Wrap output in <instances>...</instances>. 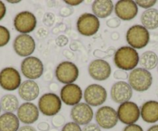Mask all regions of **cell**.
<instances>
[{
  "label": "cell",
  "mask_w": 158,
  "mask_h": 131,
  "mask_svg": "<svg viewBox=\"0 0 158 131\" xmlns=\"http://www.w3.org/2000/svg\"><path fill=\"white\" fill-rule=\"evenodd\" d=\"M123 131H143V129L139 125L134 123V124L127 125L123 129Z\"/></svg>",
  "instance_id": "e575fe53"
},
{
  "label": "cell",
  "mask_w": 158,
  "mask_h": 131,
  "mask_svg": "<svg viewBox=\"0 0 158 131\" xmlns=\"http://www.w3.org/2000/svg\"><path fill=\"white\" fill-rule=\"evenodd\" d=\"M52 124L54 128L63 127L65 125V117L63 115H55L52 118Z\"/></svg>",
  "instance_id": "83f0119b"
},
{
  "label": "cell",
  "mask_w": 158,
  "mask_h": 131,
  "mask_svg": "<svg viewBox=\"0 0 158 131\" xmlns=\"http://www.w3.org/2000/svg\"><path fill=\"white\" fill-rule=\"evenodd\" d=\"M55 42L58 46H65L68 43V39L65 36L60 35L56 39Z\"/></svg>",
  "instance_id": "d6a6232c"
},
{
  "label": "cell",
  "mask_w": 158,
  "mask_h": 131,
  "mask_svg": "<svg viewBox=\"0 0 158 131\" xmlns=\"http://www.w3.org/2000/svg\"><path fill=\"white\" fill-rule=\"evenodd\" d=\"M36 16L28 11L18 13L13 20L15 29L21 34H27L33 32L36 29Z\"/></svg>",
  "instance_id": "8fae6325"
},
{
  "label": "cell",
  "mask_w": 158,
  "mask_h": 131,
  "mask_svg": "<svg viewBox=\"0 0 158 131\" xmlns=\"http://www.w3.org/2000/svg\"><path fill=\"white\" fill-rule=\"evenodd\" d=\"M19 122L27 125L33 124L39 118V109L33 103H23L17 110Z\"/></svg>",
  "instance_id": "d6986e66"
},
{
  "label": "cell",
  "mask_w": 158,
  "mask_h": 131,
  "mask_svg": "<svg viewBox=\"0 0 158 131\" xmlns=\"http://www.w3.org/2000/svg\"><path fill=\"white\" fill-rule=\"evenodd\" d=\"M107 25L110 28H116L118 25H120V21L118 20L116 18H112V19H109L106 22Z\"/></svg>",
  "instance_id": "d590c367"
},
{
  "label": "cell",
  "mask_w": 158,
  "mask_h": 131,
  "mask_svg": "<svg viewBox=\"0 0 158 131\" xmlns=\"http://www.w3.org/2000/svg\"><path fill=\"white\" fill-rule=\"evenodd\" d=\"M49 88L51 91H57V90H58L59 87L57 83H51V85L49 86Z\"/></svg>",
  "instance_id": "60d3db41"
},
{
  "label": "cell",
  "mask_w": 158,
  "mask_h": 131,
  "mask_svg": "<svg viewBox=\"0 0 158 131\" xmlns=\"http://www.w3.org/2000/svg\"><path fill=\"white\" fill-rule=\"evenodd\" d=\"M49 131H59L57 128H53V129H51Z\"/></svg>",
  "instance_id": "ee69618b"
},
{
  "label": "cell",
  "mask_w": 158,
  "mask_h": 131,
  "mask_svg": "<svg viewBox=\"0 0 158 131\" xmlns=\"http://www.w3.org/2000/svg\"><path fill=\"white\" fill-rule=\"evenodd\" d=\"M7 2H10V3H19L20 1H10V0H8Z\"/></svg>",
  "instance_id": "7bdbcfd3"
},
{
  "label": "cell",
  "mask_w": 158,
  "mask_h": 131,
  "mask_svg": "<svg viewBox=\"0 0 158 131\" xmlns=\"http://www.w3.org/2000/svg\"><path fill=\"white\" fill-rule=\"evenodd\" d=\"M71 118L75 123L81 125L89 124L93 119L94 113L92 107L87 103H79L72 107L71 110Z\"/></svg>",
  "instance_id": "5bb4252c"
},
{
  "label": "cell",
  "mask_w": 158,
  "mask_h": 131,
  "mask_svg": "<svg viewBox=\"0 0 158 131\" xmlns=\"http://www.w3.org/2000/svg\"><path fill=\"white\" fill-rule=\"evenodd\" d=\"M136 3L141 8L149 10V9H151V7L156 3V0H147H147H137L136 1Z\"/></svg>",
  "instance_id": "f1b7e54d"
},
{
  "label": "cell",
  "mask_w": 158,
  "mask_h": 131,
  "mask_svg": "<svg viewBox=\"0 0 158 131\" xmlns=\"http://www.w3.org/2000/svg\"><path fill=\"white\" fill-rule=\"evenodd\" d=\"M117 116L118 120L124 124H134L140 117V110L135 103L127 101L118 106Z\"/></svg>",
  "instance_id": "ba28073f"
},
{
  "label": "cell",
  "mask_w": 158,
  "mask_h": 131,
  "mask_svg": "<svg viewBox=\"0 0 158 131\" xmlns=\"http://www.w3.org/2000/svg\"><path fill=\"white\" fill-rule=\"evenodd\" d=\"M139 63L144 70H153L157 67L158 56L153 51H146L141 55Z\"/></svg>",
  "instance_id": "484cf974"
},
{
  "label": "cell",
  "mask_w": 158,
  "mask_h": 131,
  "mask_svg": "<svg viewBox=\"0 0 158 131\" xmlns=\"http://www.w3.org/2000/svg\"><path fill=\"white\" fill-rule=\"evenodd\" d=\"M115 13L122 20H131L137 15L138 6L133 0H120L115 4Z\"/></svg>",
  "instance_id": "2e32d148"
},
{
  "label": "cell",
  "mask_w": 158,
  "mask_h": 131,
  "mask_svg": "<svg viewBox=\"0 0 158 131\" xmlns=\"http://www.w3.org/2000/svg\"><path fill=\"white\" fill-rule=\"evenodd\" d=\"M89 73L91 77L95 80L104 81L110 76L111 66L104 60H95L89 64Z\"/></svg>",
  "instance_id": "9a60e30c"
},
{
  "label": "cell",
  "mask_w": 158,
  "mask_h": 131,
  "mask_svg": "<svg viewBox=\"0 0 158 131\" xmlns=\"http://www.w3.org/2000/svg\"><path fill=\"white\" fill-rule=\"evenodd\" d=\"M19 120L13 113H5L0 116V131H18Z\"/></svg>",
  "instance_id": "603a6c76"
},
{
  "label": "cell",
  "mask_w": 158,
  "mask_h": 131,
  "mask_svg": "<svg viewBox=\"0 0 158 131\" xmlns=\"http://www.w3.org/2000/svg\"><path fill=\"white\" fill-rule=\"evenodd\" d=\"M140 116L146 123H154L158 121V102L147 101L141 106Z\"/></svg>",
  "instance_id": "44dd1931"
},
{
  "label": "cell",
  "mask_w": 158,
  "mask_h": 131,
  "mask_svg": "<svg viewBox=\"0 0 158 131\" xmlns=\"http://www.w3.org/2000/svg\"><path fill=\"white\" fill-rule=\"evenodd\" d=\"M82 2L83 1H81V0H80V1H78V0L77 1H68V0L64 1L65 3H67L69 6H77L79 4H81Z\"/></svg>",
  "instance_id": "ab89813d"
},
{
  "label": "cell",
  "mask_w": 158,
  "mask_h": 131,
  "mask_svg": "<svg viewBox=\"0 0 158 131\" xmlns=\"http://www.w3.org/2000/svg\"><path fill=\"white\" fill-rule=\"evenodd\" d=\"M139 61V54L130 46H122L115 52L114 63L118 68L124 71L134 70Z\"/></svg>",
  "instance_id": "6da1fadb"
},
{
  "label": "cell",
  "mask_w": 158,
  "mask_h": 131,
  "mask_svg": "<svg viewBox=\"0 0 158 131\" xmlns=\"http://www.w3.org/2000/svg\"><path fill=\"white\" fill-rule=\"evenodd\" d=\"M37 129L40 131H49L51 129L49 123L47 122H40L37 124Z\"/></svg>",
  "instance_id": "8d00e7d4"
},
{
  "label": "cell",
  "mask_w": 158,
  "mask_h": 131,
  "mask_svg": "<svg viewBox=\"0 0 158 131\" xmlns=\"http://www.w3.org/2000/svg\"><path fill=\"white\" fill-rule=\"evenodd\" d=\"M92 12L97 18H107L112 14L114 6L110 0H96L92 4Z\"/></svg>",
  "instance_id": "7402d4cb"
},
{
  "label": "cell",
  "mask_w": 158,
  "mask_h": 131,
  "mask_svg": "<svg viewBox=\"0 0 158 131\" xmlns=\"http://www.w3.org/2000/svg\"><path fill=\"white\" fill-rule=\"evenodd\" d=\"M128 79L131 88L137 92L147 91L153 82L151 73L143 68H136L132 70Z\"/></svg>",
  "instance_id": "7a4b0ae2"
},
{
  "label": "cell",
  "mask_w": 158,
  "mask_h": 131,
  "mask_svg": "<svg viewBox=\"0 0 158 131\" xmlns=\"http://www.w3.org/2000/svg\"><path fill=\"white\" fill-rule=\"evenodd\" d=\"M21 71L30 80L39 79L44 73V64L37 57L28 56L21 63Z\"/></svg>",
  "instance_id": "8992f818"
},
{
  "label": "cell",
  "mask_w": 158,
  "mask_h": 131,
  "mask_svg": "<svg viewBox=\"0 0 158 131\" xmlns=\"http://www.w3.org/2000/svg\"><path fill=\"white\" fill-rule=\"evenodd\" d=\"M100 22L94 14L84 13L79 16L77 21V29L81 35L92 37L98 31Z\"/></svg>",
  "instance_id": "5b68a950"
},
{
  "label": "cell",
  "mask_w": 158,
  "mask_h": 131,
  "mask_svg": "<svg viewBox=\"0 0 158 131\" xmlns=\"http://www.w3.org/2000/svg\"><path fill=\"white\" fill-rule=\"evenodd\" d=\"M54 16H54V14H52V13H47V14L45 15L44 18V22L45 25H48V26L52 25L53 24H54V19H55Z\"/></svg>",
  "instance_id": "1f68e13d"
},
{
  "label": "cell",
  "mask_w": 158,
  "mask_h": 131,
  "mask_svg": "<svg viewBox=\"0 0 158 131\" xmlns=\"http://www.w3.org/2000/svg\"><path fill=\"white\" fill-rule=\"evenodd\" d=\"M79 71L77 66L69 61H64L58 64L55 70L57 80L64 84H71L77 80Z\"/></svg>",
  "instance_id": "52a82bcc"
},
{
  "label": "cell",
  "mask_w": 158,
  "mask_h": 131,
  "mask_svg": "<svg viewBox=\"0 0 158 131\" xmlns=\"http://www.w3.org/2000/svg\"><path fill=\"white\" fill-rule=\"evenodd\" d=\"M127 41L133 49H143L150 41L149 31L141 25H133L127 33Z\"/></svg>",
  "instance_id": "3957f363"
},
{
  "label": "cell",
  "mask_w": 158,
  "mask_h": 131,
  "mask_svg": "<svg viewBox=\"0 0 158 131\" xmlns=\"http://www.w3.org/2000/svg\"><path fill=\"white\" fill-rule=\"evenodd\" d=\"M36 48V43L31 36L20 34L13 41V49L16 53L22 57H28L33 53Z\"/></svg>",
  "instance_id": "4fadbf2b"
},
{
  "label": "cell",
  "mask_w": 158,
  "mask_h": 131,
  "mask_svg": "<svg viewBox=\"0 0 158 131\" xmlns=\"http://www.w3.org/2000/svg\"><path fill=\"white\" fill-rule=\"evenodd\" d=\"M143 26L148 29H155L158 27V10L149 9L142 13L140 17Z\"/></svg>",
  "instance_id": "cb8c5ba5"
},
{
  "label": "cell",
  "mask_w": 158,
  "mask_h": 131,
  "mask_svg": "<svg viewBox=\"0 0 158 131\" xmlns=\"http://www.w3.org/2000/svg\"><path fill=\"white\" fill-rule=\"evenodd\" d=\"M133 96V89L124 81H118L111 88V98L115 103H122L130 101Z\"/></svg>",
  "instance_id": "ac0fdd59"
},
{
  "label": "cell",
  "mask_w": 158,
  "mask_h": 131,
  "mask_svg": "<svg viewBox=\"0 0 158 131\" xmlns=\"http://www.w3.org/2000/svg\"><path fill=\"white\" fill-rule=\"evenodd\" d=\"M81 99L82 90L77 84H67L60 90V100L66 105L75 106L78 104Z\"/></svg>",
  "instance_id": "e0dca14e"
},
{
  "label": "cell",
  "mask_w": 158,
  "mask_h": 131,
  "mask_svg": "<svg viewBox=\"0 0 158 131\" xmlns=\"http://www.w3.org/2000/svg\"><path fill=\"white\" fill-rule=\"evenodd\" d=\"M147 131H158V124L153 125V126H150Z\"/></svg>",
  "instance_id": "b9f144b4"
},
{
  "label": "cell",
  "mask_w": 158,
  "mask_h": 131,
  "mask_svg": "<svg viewBox=\"0 0 158 131\" xmlns=\"http://www.w3.org/2000/svg\"><path fill=\"white\" fill-rule=\"evenodd\" d=\"M21 85V76L13 67H6L0 71V87L6 91H14Z\"/></svg>",
  "instance_id": "9c48e42d"
},
{
  "label": "cell",
  "mask_w": 158,
  "mask_h": 131,
  "mask_svg": "<svg viewBox=\"0 0 158 131\" xmlns=\"http://www.w3.org/2000/svg\"><path fill=\"white\" fill-rule=\"evenodd\" d=\"M82 131H102L101 128L95 123H89L85 125L82 129Z\"/></svg>",
  "instance_id": "836d02e7"
},
{
  "label": "cell",
  "mask_w": 158,
  "mask_h": 131,
  "mask_svg": "<svg viewBox=\"0 0 158 131\" xmlns=\"http://www.w3.org/2000/svg\"><path fill=\"white\" fill-rule=\"evenodd\" d=\"M62 103L57 94L48 93L44 94L38 101V109L44 116L54 117L60 112Z\"/></svg>",
  "instance_id": "277c9868"
},
{
  "label": "cell",
  "mask_w": 158,
  "mask_h": 131,
  "mask_svg": "<svg viewBox=\"0 0 158 131\" xmlns=\"http://www.w3.org/2000/svg\"><path fill=\"white\" fill-rule=\"evenodd\" d=\"M40 93L39 86L33 80H26L19 87V95L23 100L33 101L38 97Z\"/></svg>",
  "instance_id": "ffe728a7"
},
{
  "label": "cell",
  "mask_w": 158,
  "mask_h": 131,
  "mask_svg": "<svg viewBox=\"0 0 158 131\" xmlns=\"http://www.w3.org/2000/svg\"><path fill=\"white\" fill-rule=\"evenodd\" d=\"M61 131H82V129L74 122H69L65 123L64 126L62 127Z\"/></svg>",
  "instance_id": "f546056e"
},
{
  "label": "cell",
  "mask_w": 158,
  "mask_h": 131,
  "mask_svg": "<svg viewBox=\"0 0 158 131\" xmlns=\"http://www.w3.org/2000/svg\"><path fill=\"white\" fill-rule=\"evenodd\" d=\"M0 112H1V107H0Z\"/></svg>",
  "instance_id": "bcb514c9"
},
{
  "label": "cell",
  "mask_w": 158,
  "mask_h": 131,
  "mask_svg": "<svg viewBox=\"0 0 158 131\" xmlns=\"http://www.w3.org/2000/svg\"><path fill=\"white\" fill-rule=\"evenodd\" d=\"M1 110L6 113H14L19 108V100L13 94H6L0 100Z\"/></svg>",
  "instance_id": "d4e9b609"
},
{
  "label": "cell",
  "mask_w": 158,
  "mask_h": 131,
  "mask_svg": "<svg viewBox=\"0 0 158 131\" xmlns=\"http://www.w3.org/2000/svg\"><path fill=\"white\" fill-rule=\"evenodd\" d=\"M157 71H158V64H157Z\"/></svg>",
  "instance_id": "f6af8a7d"
},
{
  "label": "cell",
  "mask_w": 158,
  "mask_h": 131,
  "mask_svg": "<svg viewBox=\"0 0 158 131\" xmlns=\"http://www.w3.org/2000/svg\"><path fill=\"white\" fill-rule=\"evenodd\" d=\"M18 131H36V129L33 126H30V125H26V126H23L19 127Z\"/></svg>",
  "instance_id": "f35d334b"
},
{
  "label": "cell",
  "mask_w": 158,
  "mask_h": 131,
  "mask_svg": "<svg viewBox=\"0 0 158 131\" xmlns=\"http://www.w3.org/2000/svg\"><path fill=\"white\" fill-rule=\"evenodd\" d=\"M129 75L127 72H125L124 70H118L115 71L114 73V78L116 79H128Z\"/></svg>",
  "instance_id": "4dcf8cb0"
},
{
  "label": "cell",
  "mask_w": 158,
  "mask_h": 131,
  "mask_svg": "<svg viewBox=\"0 0 158 131\" xmlns=\"http://www.w3.org/2000/svg\"><path fill=\"white\" fill-rule=\"evenodd\" d=\"M95 121L100 128L112 129L116 126L118 121L117 112L111 106H102L95 114Z\"/></svg>",
  "instance_id": "30bf717a"
},
{
  "label": "cell",
  "mask_w": 158,
  "mask_h": 131,
  "mask_svg": "<svg viewBox=\"0 0 158 131\" xmlns=\"http://www.w3.org/2000/svg\"><path fill=\"white\" fill-rule=\"evenodd\" d=\"M6 13V7L2 1H0V21L5 17Z\"/></svg>",
  "instance_id": "74e56055"
},
{
  "label": "cell",
  "mask_w": 158,
  "mask_h": 131,
  "mask_svg": "<svg viewBox=\"0 0 158 131\" xmlns=\"http://www.w3.org/2000/svg\"><path fill=\"white\" fill-rule=\"evenodd\" d=\"M10 40V33L6 27L0 25V47L6 46Z\"/></svg>",
  "instance_id": "4316f807"
},
{
  "label": "cell",
  "mask_w": 158,
  "mask_h": 131,
  "mask_svg": "<svg viewBox=\"0 0 158 131\" xmlns=\"http://www.w3.org/2000/svg\"><path fill=\"white\" fill-rule=\"evenodd\" d=\"M84 99L85 103L89 106H100L106 102L107 99V92L102 86L92 84L85 90Z\"/></svg>",
  "instance_id": "7c38bea8"
}]
</instances>
